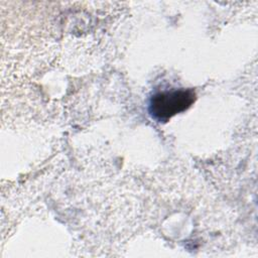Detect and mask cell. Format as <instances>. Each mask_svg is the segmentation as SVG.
Instances as JSON below:
<instances>
[{"label": "cell", "mask_w": 258, "mask_h": 258, "mask_svg": "<svg viewBox=\"0 0 258 258\" xmlns=\"http://www.w3.org/2000/svg\"><path fill=\"white\" fill-rule=\"evenodd\" d=\"M194 101L195 93L191 90L160 92L152 96L149 103V112L155 120L165 122L175 114L187 109Z\"/></svg>", "instance_id": "cell-1"}]
</instances>
